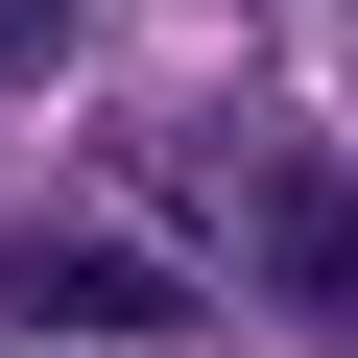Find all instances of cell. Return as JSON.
<instances>
[{
  "instance_id": "obj_1",
  "label": "cell",
  "mask_w": 358,
  "mask_h": 358,
  "mask_svg": "<svg viewBox=\"0 0 358 358\" xmlns=\"http://www.w3.org/2000/svg\"><path fill=\"white\" fill-rule=\"evenodd\" d=\"M215 215L263 239V310L358 334V167H334L310 120H239V143H215Z\"/></svg>"
},
{
  "instance_id": "obj_3",
  "label": "cell",
  "mask_w": 358,
  "mask_h": 358,
  "mask_svg": "<svg viewBox=\"0 0 358 358\" xmlns=\"http://www.w3.org/2000/svg\"><path fill=\"white\" fill-rule=\"evenodd\" d=\"M72 72V0H0V96H48Z\"/></svg>"
},
{
  "instance_id": "obj_2",
  "label": "cell",
  "mask_w": 358,
  "mask_h": 358,
  "mask_svg": "<svg viewBox=\"0 0 358 358\" xmlns=\"http://www.w3.org/2000/svg\"><path fill=\"white\" fill-rule=\"evenodd\" d=\"M24 310H48V334H192L215 287H192V263H143V239H24Z\"/></svg>"
}]
</instances>
